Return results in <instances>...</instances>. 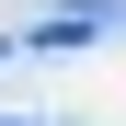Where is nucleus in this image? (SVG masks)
I'll use <instances>...</instances> for the list:
<instances>
[{
  "mask_svg": "<svg viewBox=\"0 0 126 126\" xmlns=\"http://www.w3.org/2000/svg\"><path fill=\"white\" fill-rule=\"evenodd\" d=\"M0 126H46V115H0Z\"/></svg>",
  "mask_w": 126,
  "mask_h": 126,
  "instance_id": "f257e3e1",
  "label": "nucleus"
}]
</instances>
